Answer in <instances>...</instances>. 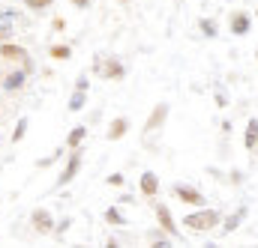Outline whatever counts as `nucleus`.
Instances as JSON below:
<instances>
[{
  "mask_svg": "<svg viewBox=\"0 0 258 248\" xmlns=\"http://www.w3.org/2000/svg\"><path fill=\"white\" fill-rule=\"evenodd\" d=\"M216 221H219V212H213V209H201V212H189L186 218H183V224L195 230V233H204V230H213L216 227Z\"/></svg>",
  "mask_w": 258,
  "mask_h": 248,
  "instance_id": "1",
  "label": "nucleus"
},
{
  "mask_svg": "<svg viewBox=\"0 0 258 248\" xmlns=\"http://www.w3.org/2000/svg\"><path fill=\"white\" fill-rule=\"evenodd\" d=\"M0 60L12 63V66H18V63H21V69H27V72H30L27 51H24L21 45H15V42H0Z\"/></svg>",
  "mask_w": 258,
  "mask_h": 248,
  "instance_id": "2",
  "label": "nucleus"
},
{
  "mask_svg": "<svg viewBox=\"0 0 258 248\" xmlns=\"http://www.w3.org/2000/svg\"><path fill=\"white\" fill-rule=\"evenodd\" d=\"M78 171H81V150L75 147V150H72V156H69V162L63 165V174L57 177V186H69V183L78 177Z\"/></svg>",
  "mask_w": 258,
  "mask_h": 248,
  "instance_id": "3",
  "label": "nucleus"
},
{
  "mask_svg": "<svg viewBox=\"0 0 258 248\" xmlns=\"http://www.w3.org/2000/svg\"><path fill=\"white\" fill-rule=\"evenodd\" d=\"M30 221H33V230H36V233H42V236L54 233V218H51L48 209H36V212L30 215Z\"/></svg>",
  "mask_w": 258,
  "mask_h": 248,
  "instance_id": "4",
  "label": "nucleus"
},
{
  "mask_svg": "<svg viewBox=\"0 0 258 248\" xmlns=\"http://www.w3.org/2000/svg\"><path fill=\"white\" fill-rule=\"evenodd\" d=\"M165 117H168V102H159V105L153 108V114L147 117V126H144V135H150V132H156L159 126L165 123Z\"/></svg>",
  "mask_w": 258,
  "mask_h": 248,
  "instance_id": "5",
  "label": "nucleus"
},
{
  "mask_svg": "<svg viewBox=\"0 0 258 248\" xmlns=\"http://www.w3.org/2000/svg\"><path fill=\"white\" fill-rule=\"evenodd\" d=\"M174 194H177V200L180 203H192V206H201L204 203V194L198 191V188H189V186H174Z\"/></svg>",
  "mask_w": 258,
  "mask_h": 248,
  "instance_id": "6",
  "label": "nucleus"
},
{
  "mask_svg": "<svg viewBox=\"0 0 258 248\" xmlns=\"http://www.w3.org/2000/svg\"><path fill=\"white\" fill-rule=\"evenodd\" d=\"M24 81H27V69H12L9 75H3V90H9V93H15V90H21L24 87Z\"/></svg>",
  "mask_w": 258,
  "mask_h": 248,
  "instance_id": "7",
  "label": "nucleus"
},
{
  "mask_svg": "<svg viewBox=\"0 0 258 248\" xmlns=\"http://www.w3.org/2000/svg\"><path fill=\"white\" fill-rule=\"evenodd\" d=\"M156 218H159V224H162V230L168 233V236H180V230H177V224H174V218H171V212H168V206H156Z\"/></svg>",
  "mask_w": 258,
  "mask_h": 248,
  "instance_id": "8",
  "label": "nucleus"
},
{
  "mask_svg": "<svg viewBox=\"0 0 258 248\" xmlns=\"http://www.w3.org/2000/svg\"><path fill=\"white\" fill-rule=\"evenodd\" d=\"M156 191H159V180H156V174H153V171L141 174V194H144V197H153Z\"/></svg>",
  "mask_w": 258,
  "mask_h": 248,
  "instance_id": "9",
  "label": "nucleus"
},
{
  "mask_svg": "<svg viewBox=\"0 0 258 248\" xmlns=\"http://www.w3.org/2000/svg\"><path fill=\"white\" fill-rule=\"evenodd\" d=\"M231 33H237V36L249 33V15L246 12H234L231 15Z\"/></svg>",
  "mask_w": 258,
  "mask_h": 248,
  "instance_id": "10",
  "label": "nucleus"
},
{
  "mask_svg": "<svg viewBox=\"0 0 258 248\" xmlns=\"http://www.w3.org/2000/svg\"><path fill=\"white\" fill-rule=\"evenodd\" d=\"M87 138V126H75L69 135H66V150H75V147H81V141Z\"/></svg>",
  "mask_w": 258,
  "mask_h": 248,
  "instance_id": "11",
  "label": "nucleus"
},
{
  "mask_svg": "<svg viewBox=\"0 0 258 248\" xmlns=\"http://www.w3.org/2000/svg\"><path fill=\"white\" fill-rule=\"evenodd\" d=\"M126 132H129V120L126 117H117V120L111 123V129H108V141H120Z\"/></svg>",
  "mask_w": 258,
  "mask_h": 248,
  "instance_id": "12",
  "label": "nucleus"
},
{
  "mask_svg": "<svg viewBox=\"0 0 258 248\" xmlns=\"http://www.w3.org/2000/svg\"><path fill=\"white\" fill-rule=\"evenodd\" d=\"M258 144V120H249L246 126V150H255Z\"/></svg>",
  "mask_w": 258,
  "mask_h": 248,
  "instance_id": "13",
  "label": "nucleus"
},
{
  "mask_svg": "<svg viewBox=\"0 0 258 248\" xmlns=\"http://www.w3.org/2000/svg\"><path fill=\"white\" fill-rule=\"evenodd\" d=\"M84 102H87V90H75L72 99H69V111H81Z\"/></svg>",
  "mask_w": 258,
  "mask_h": 248,
  "instance_id": "14",
  "label": "nucleus"
},
{
  "mask_svg": "<svg viewBox=\"0 0 258 248\" xmlns=\"http://www.w3.org/2000/svg\"><path fill=\"white\" fill-rule=\"evenodd\" d=\"M102 72H105V78H123V66L117 60H108L102 66Z\"/></svg>",
  "mask_w": 258,
  "mask_h": 248,
  "instance_id": "15",
  "label": "nucleus"
},
{
  "mask_svg": "<svg viewBox=\"0 0 258 248\" xmlns=\"http://www.w3.org/2000/svg\"><path fill=\"white\" fill-rule=\"evenodd\" d=\"M48 54H51V60H69L72 57V48L69 45H51Z\"/></svg>",
  "mask_w": 258,
  "mask_h": 248,
  "instance_id": "16",
  "label": "nucleus"
},
{
  "mask_svg": "<svg viewBox=\"0 0 258 248\" xmlns=\"http://www.w3.org/2000/svg\"><path fill=\"white\" fill-rule=\"evenodd\" d=\"M243 215H246V209H240L237 215H231V218H228V221L222 224V230H225V233H231V230H237V224L243 221Z\"/></svg>",
  "mask_w": 258,
  "mask_h": 248,
  "instance_id": "17",
  "label": "nucleus"
},
{
  "mask_svg": "<svg viewBox=\"0 0 258 248\" xmlns=\"http://www.w3.org/2000/svg\"><path fill=\"white\" fill-rule=\"evenodd\" d=\"M27 117H21V120H18V126H15V132H12V144H18V141H21V138H24V132H27Z\"/></svg>",
  "mask_w": 258,
  "mask_h": 248,
  "instance_id": "18",
  "label": "nucleus"
},
{
  "mask_svg": "<svg viewBox=\"0 0 258 248\" xmlns=\"http://www.w3.org/2000/svg\"><path fill=\"white\" fill-rule=\"evenodd\" d=\"M54 0H24V6L27 9H33V12H42V9H48Z\"/></svg>",
  "mask_w": 258,
  "mask_h": 248,
  "instance_id": "19",
  "label": "nucleus"
},
{
  "mask_svg": "<svg viewBox=\"0 0 258 248\" xmlns=\"http://www.w3.org/2000/svg\"><path fill=\"white\" fill-rule=\"evenodd\" d=\"M198 27H201V33H204V36H216V24H213L210 18H201V21H198Z\"/></svg>",
  "mask_w": 258,
  "mask_h": 248,
  "instance_id": "20",
  "label": "nucleus"
},
{
  "mask_svg": "<svg viewBox=\"0 0 258 248\" xmlns=\"http://www.w3.org/2000/svg\"><path fill=\"white\" fill-rule=\"evenodd\" d=\"M105 221H108V224H126V218H123L117 209H108V212H105Z\"/></svg>",
  "mask_w": 258,
  "mask_h": 248,
  "instance_id": "21",
  "label": "nucleus"
},
{
  "mask_svg": "<svg viewBox=\"0 0 258 248\" xmlns=\"http://www.w3.org/2000/svg\"><path fill=\"white\" fill-rule=\"evenodd\" d=\"M51 27H54L57 33H63V30H66V21H63V18H54V21H51Z\"/></svg>",
  "mask_w": 258,
  "mask_h": 248,
  "instance_id": "22",
  "label": "nucleus"
},
{
  "mask_svg": "<svg viewBox=\"0 0 258 248\" xmlns=\"http://www.w3.org/2000/svg\"><path fill=\"white\" fill-rule=\"evenodd\" d=\"M12 36V27H0V42H6Z\"/></svg>",
  "mask_w": 258,
  "mask_h": 248,
  "instance_id": "23",
  "label": "nucleus"
},
{
  "mask_svg": "<svg viewBox=\"0 0 258 248\" xmlns=\"http://www.w3.org/2000/svg\"><path fill=\"white\" fill-rule=\"evenodd\" d=\"M75 90H87V78H78L75 81Z\"/></svg>",
  "mask_w": 258,
  "mask_h": 248,
  "instance_id": "24",
  "label": "nucleus"
},
{
  "mask_svg": "<svg viewBox=\"0 0 258 248\" xmlns=\"http://www.w3.org/2000/svg\"><path fill=\"white\" fill-rule=\"evenodd\" d=\"M69 3H75L78 9H87V6H90V0H69Z\"/></svg>",
  "mask_w": 258,
  "mask_h": 248,
  "instance_id": "25",
  "label": "nucleus"
},
{
  "mask_svg": "<svg viewBox=\"0 0 258 248\" xmlns=\"http://www.w3.org/2000/svg\"><path fill=\"white\" fill-rule=\"evenodd\" d=\"M255 156H258V144H255Z\"/></svg>",
  "mask_w": 258,
  "mask_h": 248,
  "instance_id": "26",
  "label": "nucleus"
},
{
  "mask_svg": "<svg viewBox=\"0 0 258 248\" xmlns=\"http://www.w3.org/2000/svg\"><path fill=\"white\" fill-rule=\"evenodd\" d=\"M0 81H3V75H0Z\"/></svg>",
  "mask_w": 258,
  "mask_h": 248,
  "instance_id": "27",
  "label": "nucleus"
}]
</instances>
